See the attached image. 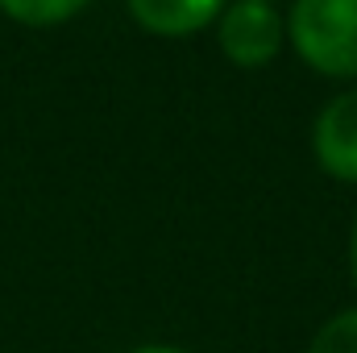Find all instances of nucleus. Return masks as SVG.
<instances>
[{
  "mask_svg": "<svg viewBox=\"0 0 357 353\" xmlns=\"http://www.w3.org/2000/svg\"><path fill=\"white\" fill-rule=\"evenodd\" d=\"M220 46L241 67H262L282 46V21L266 0H237L220 13Z\"/></svg>",
  "mask_w": 357,
  "mask_h": 353,
  "instance_id": "nucleus-2",
  "label": "nucleus"
},
{
  "mask_svg": "<svg viewBox=\"0 0 357 353\" xmlns=\"http://www.w3.org/2000/svg\"><path fill=\"white\" fill-rule=\"evenodd\" d=\"M88 0H0V8L25 25H54L67 21L71 13H79Z\"/></svg>",
  "mask_w": 357,
  "mask_h": 353,
  "instance_id": "nucleus-5",
  "label": "nucleus"
},
{
  "mask_svg": "<svg viewBox=\"0 0 357 353\" xmlns=\"http://www.w3.org/2000/svg\"><path fill=\"white\" fill-rule=\"evenodd\" d=\"M349 270H354V283H357V225H354V241H349Z\"/></svg>",
  "mask_w": 357,
  "mask_h": 353,
  "instance_id": "nucleus-7",
  "label": "nucleus"
},
{
  "mask_svg": "<svg viewBox=\"0 0 357 353\" xmlns=\"http://www.w3.org/2000/svg\"><path fill=\"white\" fill-rule=\"evenodd\" d=\"M316 158L328 175L357 183V91L337 96L316 121Z\"/></svg>",
  "mask_w": 357,
  "mask_h": 353,
  "instance_id": "nucleus-3",
  "label": "nucleus"
},
{
  "mask_svg": "<svg viewBox=\"0 0 357 353\" xmlns=\"http://www.w3.org/2000/svg\"><path fill=\"white\" fill-rule=\"evenodd\" d=\"M225 0H129V13L137 17L142 29L162 33V38H178V33H195L204 29Z\"/></svg>",
  "mask_w": 357,
  "mask_h": 353,
  "instance_id": "nucleus-4",
  "label": "nucleus"
},
{
  "mask_svg": "<svg viewBox=\"0 0 357 353\" xmlns=\"http://www.w3.org/2000/svg\"><path fill=\"white\" fill-rule=\"evenodd\" d=\"M307 353H357V308L333 316V320L312 337V350Z\"/></svg>",
  "mask_w": 357,
  "mask_h": 353,
  "instance_id": "nucleus-6",
  "label": "nucleus"
},
{
  "mask_svg": "<svg viewBox=\"0 0 357 353\" xmlns=\"http://www.w3.org/2000/svg\"><path fill=\"white\" fill-rule=\"evenodd\" d=\"M137 353H183V350H137Z\"/></svg>",
  "mask_w": 357,
  "mask_h": 353,
  "instance_id": "nucleus-8",
  "label": "nucleus"
},
{
  "mask_svg": "<svg viewBox=\"0 0 357 353\" xmlns=\"http://www.w3.org/2000/svg\"><path fill=\"white\" fill-rule=\"evenodd\" d=\"M291 38L316 71L357 75V0H295Z\"/></svg>",
  "mask_w": 357,
  "mask_h": 353,
  "instance_id": "nucleus-1",
  "label": "nucleus"
}]
</instances>
